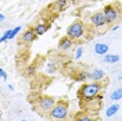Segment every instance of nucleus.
<instances>
[{"instance_id": "f257e3e1", "label": "nucleus", "mask_w": 122, "mask_h": 121, "mask_svg": "<svg viewBox=\"0 0 122 121\" xmlns=\"http://www.w3.org/2000/svg\"><path fill=\"white\" fill-rule=\"evenodd\" d=\"M101 91H103V83L92 81V82L83 83L79 88V93L78 95H79V99H82V100H92L96 96H99V93Z\"/></svg>"}, {"instance_id": "f03ea898", "label": "nucleus", "mask_w": 122, "mask_h": 121, "mask_svg": "<svg viewBox=\"0 0 122 121\" xmlns=\"http://www.w3.org/2000/svg\"><path fill=\"white\" fill-rule=\"evenodd\" d=\"M69 114V106H68V102L65 100H58L56 103V106L51 109V111L49 113V117L51 120L56 121H61V120H65Z\"/></svg>"}, {"instance_id": "7ed1b4c3", "label": "nucleus", "mask_w": 122, "mask_h": 121, "mask_svg": "<svg viewBox=\"0 0 122 121\" xmlns=\"http://www.w3.org/2000/svg\"><path fill=\"white\" fill-rule=\"evenodd\" d=\"M56 103H57V100L51 96H40L35 103V109L40 114H49L51 111V109L56 106Z\"/></svg>"}, {"instance_id": "20e7f679", "label": "nucleus", "mask_w": 122, "mask_h": 121, "mask_svg": "<svg viewBox=\"0 0 122 121\" xmlns=\"http://www.w3.org/2000/svg\"><path fill=\"white\" fill-rule=\"evenodd\" d=\"M85 33H86L85 24L82 21H75L67 28V33L65 35L68 38H71L72 40H79V39H82L85 36Z\"/></svg>"}, {"instance_id": "39448f33", "label": "nucleus", "mask_w": 122, "mask_h": 121, "mask_svg": "<svg viewBox=\"0 0 122 121\" xmlns=\"http://www.w3.org/2000/svg\"><path fill=\"white\" fill-rule=\"evenodd\" d=\"M90 24L94 27V28H103L106 27L108 21H107L106 15H104V11H96L90 15Z\"/></svg>"}, {"instance_id": "423d86ee", "label": "nucleus", "mask_w": 122, "mask_h": 121, "mask_svg": "<svg viewBox=\"0 0 122 121\" xmlns=\"http://www.w3.org/2000/svg\"><path fill=\"white\" fill-rule=\"evenodd\" d=\"M103 11H104V15H106V18H107V21H108V24H110V22H115V21L118 20V17H119L118 10H117L114 6H111V4L106 6Z\"/></svg>"}, {"instance_id": "0eeeda50", "label": "nucleus", "mask_w": 122, "mask_h": 121, "mask_svg": "<svg viewBox=\"0 0 122 121\" xmlns=\"http://www.w3.org/2000/svg\"><path fill=\"white\" fill-rule=\"evenodd\" d=\"M72 45H74V40L71 38H68L67 35L62 36V38L58 40V49H60L61 52H68L69 49L72 47Z\"/></svg>"}, {"instance_id": "6e6552de", "label": "nucleus", "mask_w": 122, "mask_h": 121, "mask_svg": "<svg viewBox=\"0 0 122 121\" xmlns=\"http://www.w3.org/2000/svg\"><path fill=\"white\" fill-rule=\"evenodd\" d=\"M38 38V35L35 33L33 29H26L25 32L22 33V42L24 43H33Z\"/></svg>"}, {"instance_id": "1a4fd4ad", "label": "nucleus", "mask_w": 122, "mask_h": 121, "mask_svg": "<svg viewBox=\"0 0 122 121\" xmlns=\"http://www.w3.org/2000/svg\"><path fill=\"white\" fill-rule=\"evenodd\" d=\"M49 28H50V25H47V24H45V22H39L33 27V31H35V33H36L38 36H42V35H45L46 32L49 31Z\"/></svg>"}, {"instance_id": "9d476101", "label": "nucleus", "mask_w": 122, "mask_h": 121, "mask_svg": "<svg viewBox=\"0 0 122 121\" xmlns=\"http://www.w3.org/2000/svg\"><path fill=\"white\" fill-rule=\"evenodd\" d=\"M90 79L92 81H96V82H101L104 79V71L99 70V68H94L90 72Z\"/></svg>"}, {"instance_id": "9b49d317", "label": "nucleus", "mask_w": 122, "mask_h": 121, "mask_svg": "<svg viewBox=\"0 0 122 121\" xmlns=\"http://www.w3.org/2000/svg\"><path fill=\"white\" fill-rule=\"evenodd\" d=\"M94 53L99 56H106L108 53V45L106 43H96L94 45Z\"/></svg>"}, {"instance_id": "f8f14e48", "label": "nucleus", "mask_w": 122, "mask_h": 121, "mask_svg": "<svg viewBox=\"0 0 122 121\" xmlns=\"http://www.w3.org/2000/svg\"><path fill=\"white\" fill-rule=\"evenodd\" d=\"M71 3L69 0H56V3H54V7L57 11H64L65 8L68 7V4Z\"/></svg>"}, {"instance_id": "ddd939ff", "label": "nucleus", "mask_w": 122, "mask_h": 121, "mask_svg": "<svg viewBox=\"0 0 122 121\" xmlns=\"http://www.w3.org/2000/svg\"><path fill=\"white\" fill-rule=\"evenodd\" d=\"M87 79H90V72H87V71H79V72H76L75 81L85 82V81H87Z\"/></svg>"}, {"instance_id": "4468645a", "label": "nucleus", "mask_w": 122, "mask_h": 121, "mask_svg": "<svg viewBox=\"0 0 122 121\" xmlns=\"http://www.w3.org/2000/svg\"><path fill=\"white\" fill-rule=\"evenodd\" d=\"M18 32H21V27H15L14 29H8V31H6L3 35L6 36V39L7 40H11V39H14V36L18 33Z\"/></svg>"}, {"instance_id": "2eb2a0df", "label": "nucleus", "mask_w": 122, "mask_h": 121, "mask_svg": "<svg viewBox=\"0 0 122 121\" xmlns=\"http://www.w3.org/2000/svg\"><path fill=\"white\" fill-rule=\"evenodd\" d=\"M118 110H119V104L118 103H114V104H111V106L107 109L106 116L107 117H112V116H115V114L118 113Z\"/></svg>"}, {"instance_id": "dca6fc26", "label": "nucleus", "mask_w": 122, "mask_h": 121, "mask_svg": "<svg viewBox=\"0 0 122 121\" xmlns=\"http://www.w3.org/2000/svg\"><path fill=\"white\" fill-rule=\"evenodd\" d=\"M119 61V56L118 54H107L104 56V63H110V64H114Z\"/></svg>"}, {"instance_id": "f3484780", "label": "nucleus", "mask_w": 122, "mask_h": 121, "mask_svg": "<svg viewBox=\"0 0 122 121\" xmlns=\"http://www.w3.org/2000/svg\"><path fill=\"white\" fill-rule=\"evenodd\" d=\"M110 99H111V100H114V102H117V100H121V99H122V88L115 89V91L110 95Z\"/></svg>"}, {"instance_id": "a211bd4d", "label": "nucleus", "mask_w": 122, "mask_h": 121, "mask_svg": "<svg viewBox=\"0 0 122 121\" xmlns=\"http://www.w3.org/2000/svg\"><path fill=\"white\" fill-rule=\"evenodd\" d=\"M75 121H94V120L90 116H87V114H79Z\"/></svg>"}, {"instance_id": "6ab92c4d", "label": "nucleus", "mask_w": 122, "mask_h": 121, "mask_svg": "<svg viewBox=\"0 0 122 121\" xmlns=\"http://www.w3.org/2000/svg\"><path fill=\"white\" fill-rule=\"evenodd\" d=\"M82 53H83V49H82V46H78L75 50V53H74V59L75 60H79L81 57H82Z\"/></svg>"}, {"instance_id": "aec40b11", "label": "nucleus", "mask_w": 122, "mask_h": 121, "mask_svg": "<svg viewBox=\"0 0 122 121\" xmlns=\"http://www.w3.org/2000/svg\"><path fill=\"white\" fill-rule=\"evenodd\" d=\"M56 70H57V68H56V64H53V63H49V64H47V68H46L47 72L53 74V72H56Z\"/></svg>"}, {"instance_id": "412c9836", "label": "nucleus", "mask_w": 122, "mask_h": 121, "mask_svg": "<svg viewBox=\"0 0 122 121\" xmlns=\"http://www.w3.org/2000/svg\"><path fill=\"white\" fill-rule=\"evenodd\" d=\"M26 74L28 75H35L36 74V67L35 66H29V67L26 68Z\"/></svg>"}, {"instance_id": "4be33fe9", "label": "nucleus", "mask_w": 122, "mask_h": 121, "mask_svg": "<svg viewBox=\"0 0 122 121\" xmlns=\"http://www.w3.org/2000/svg\"><path fill=\"white\" fill-rule=\"evenodd\" d=\"M0 77H1V79H3V81H6V79H7V72L4 71V68H0Z\"/></svg>"}, {"instance_id": "5701e85b", "label": "nucleus", "mask_w": 122, "mask_h": 121, "mask_svg": "<svg viewBox=\"0 0 122 121\" xmlns=\"http://www.w3.org/2000/svg\"><path fill=\"white\" fill-rule=\"evenodd\" d=\"M6 40H7V39H6V36H4V35H1V38H0V42H1V43H4Z\"/></svg>"}, {"instance_id": "b1692460", "label": "nucleus", "mask_w": 122, "mask_h": 121, "mask_svg": "<svg viewBox=\"0 0 122 121\" xmlns=\"http://www.w3.org/2000/svg\"><path fill=\"white\" fill-rule=\"evenodd\" d=\"M4 20H6V17H4V14H0V21H1V22H3V21H4Z\"/></svg>"}, {"instance_id": "393cba45", "label": "nucleus", "mask_w": 122, "mask_h": 121, "mask_svg": "<svg viewBox=\"0 0 122 121\" xmlns=\"http://www.w3.org/2000/svg\"><path fill=\"white\" fill-rule=\"evenodd\" d=\"M69 1H71V3H72V4H78V3H79V1H81V0H69Z\"/></svg>"}, {"instance_id": "a878e982", "label": "nucleus", "mask_w": 122, "mask_h": 121, "mask_svg": "<svg viewBox=\"0 0 122 121\" xmlns=\"http://www.w3.org/2000/svg\"><path fill=\"white\" fill-rule=\"evenodd\" d=\"M8 89L10 91H14V85H8Z\"/></svg>"}, {"instance_id": "bb28decb", "label": "nucleus", "mask_w": 122, "mask_h": 121, "mask_svg": "<svg viewBox=\"0 0 122 121\" xmlns=\"http://www.w3.org/2000/svg\"><path fill=\"white\" fill-rule=\"evenodd\" d=\"M118 28H119V25H114V27H112V31H117Z\"/></svg>"}, {"instance_id": "cd10ccee", "label": "nucleus", "mask_w": 122, "mask_h": 121, "mask_svg": "<svg viewBox=\"0 0 122 121\" xmlns=\"http://www.w3.org/2000/svg\"><path fill=\"white\" fill-rule=\"evenodd\" d=\"M21 121H29V120H25V118H24V120H21Z\"/></svg>"}, {"instance_id": "c85d7f7f", "label": "nucleus", "mask_w": 122, "mask_h": 121, "mask_svg": "<svg viewBox=\"0 0 122 121\" xmlns=\"http://www.w3.org/2000/svg\"><path fill=\"white\" fill-rule=\"evenodd\" d=\"M87 1H94V0H87Z\"/></svg>"}]
</instances>
